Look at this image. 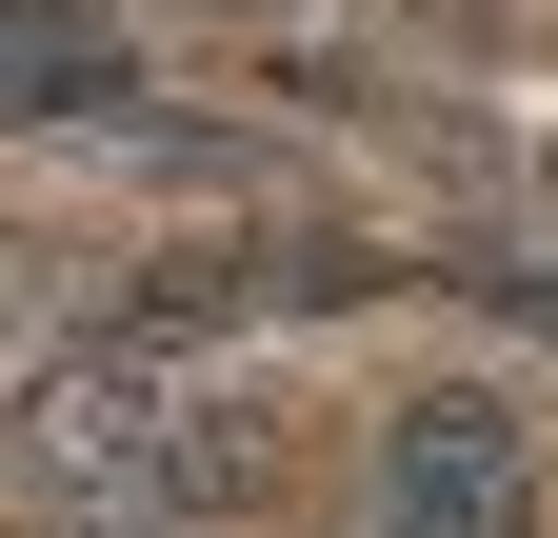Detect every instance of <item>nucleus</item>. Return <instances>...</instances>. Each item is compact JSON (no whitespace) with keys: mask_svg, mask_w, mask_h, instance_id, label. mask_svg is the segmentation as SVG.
<instances>
[{"mask_svg":"<svg viewBox=\"0 0 558 538\" xmlns=\"http://www.w3.org/2000/svg\"><path fill=\"white\" fill-rule=\"evenodd\" d=\"M379 538H538V439L499 399H399L379 419Z\"/></svg>","mask_w":558,"mask_h":538,"instance_id":"nucleus-1","label":"nucleus"},{"mask_svg":"<svg viewBox=\"0 0 558 538\" xmlns=\"http://www.w3.org/2000/svg\"><path fill=\"white\" fill-rule=\"evenodd\" d=\"M160 419H180V399L140 379V359H100V340L21 379V458H40V479H81L100 518H120V499H160Z\"/></svg>","mask_w":558,"mask_h":538,"instance_id":"nucleus-2","label":"nucleus"},{"mask_svg":"<svg viewBox=\"0 0 558 538\" xmlns=\"http://www.w3.org/2000/svg\"><path fill=\"white\" fill-rule=\"evenodd\" d=\"M21 120H140V21L120 0H0V140Z\"/></svg>","mask_w":558,"mask_h":538,"instance_id":"nucleus-3","label":"nucleus"},{"mask_svg":"<svg viewBox=\"0 0 558 538\" xmlns=\"http://www.w3.org/2000/svg\"><path fill=\"white\" fill-rule=\"evenodd\" d=\"M160 499L180 518H259L279 499V399H180L160 419Z\"/></svg>","mask_w":558,"mask_h":538,"instance_id":"nucleus-4","label":"nucleus"},{"mask_svg":"<svg viewBox=\"0 0 558 538\" xmlns=\"http://www.w3.org/2000/svg\"><path fill=\"white\" fill-rule=\"evenodd\" d=\"M21 319H40V259H21V240H0V340H21Z\"/></svg>","mask_w":558,"mask_h":538,"instance_id":"nucleus-5","label":"nucleus"},{"mask_svg":"<svg viewBox=\"0 0 558 538\" xmlns=\"http://www.w3.org/2000/svg\"><path fill=\"white\" fill-rule=\"evenodd\" d=\"M40 538H140V518H40Z\"/></svg>","mask_w":558,"mask_h":538,"instance_id":"nucleus-6","label":"nucleus"}]
</instances>
